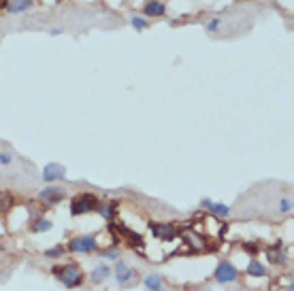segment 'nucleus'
Instances as JSON below:
<instances>
[{
  "label": "nucleus",
  "mask_w": 294,
  "mask_h": 291,
  "mask_svg": "<svg viewBox=\"0 0 294 291\" xmlns=\"http://www.w3.org/2000/svg\"><path fill=\"white\" fill-rule=\"evenodd\" d=\"M200 206H202V209H207L209 213H214L216 217H228L232 213L228 204H224V202H214L211 198H202L200 200Z\"/></svg>",
  "instance_id": "obj_10"
},
{
  "label": "nucleus",
  "mask_w": 294,
  "mask_h": 291,
  "mask_svg": "<svg viewBox=\"0 0 294 291\" xmlns=\"http://www.w3.org/2000/svg\"><path fill=\"white\" fill-rule=\"evenodd\" d=\"M214 278H216V283H220V285H230V283H235V280L239 278V270H237L235 264H230L228 259H222V262L216 266Z\"/></svg>",
  "instance_id": "obj_4"
},
{
  "label": "nucleus",
  "mask_w": 294,
  "mask_h": 291,
  "mask_svg": "<svg viewBox=\"0 0 294 291\" xmlns=\"http://www.w3.org/2000/svg\"><path fill=\"white\" fill-rule=\"evenodd\" d=\"M243 249H245V251H249L251 257H256V253H258V247L256 245H249V243H243Z\"/></svg>",
  "instance_id": "obj_24"
},
{
  "label": "nucleus",
  "mask_w": 294,
  "mask_h": 291,
  "mask_svg": "<svg viewBox=\"0 0 294 291\" xmlns=\"http://www.w3.org/2000/svg\"><path fill=\"white\" fill-rule=\"evenodd\" d=\"M245 272H247L249 276H254V278H265V276H269L267 266L262 264V262H258L256 257H251V259H249V264H247V268H245Z\"/></svg>",
  "instance_id": "obj_12"
},
{
  "label": "nucleus",
  "mask_w": 294,
  "mask_h": 291,
  "mask_svg": "<svg viewBox=\"0 0 294 291\" xmlns=\"http://www.w3.org/2000/svg\"><path fill=\"white\" fill-rule=\"evenodd\" d=\"M111 230H117L119 234H121V238H126V240L133 245V249L135 247H143L145 245V240L141 238V234H137V232H133L130 227H126L124 223H111Z\"/></svg>",
  "instance_id": "obj_8"
},
{
  "label": "nucleus",
  "mask_w": 294,
  "mask_h": 291,
  "mask_svg": "<svg viewBox=\"0 0 294 291\" xmlns=\"http://www.w3.org/2000/svg\"><path fill=\"white\" fill-rule=\"evenodd\" d=\"M117 202H109V204H103V202H98V206H96V213L103 217L105 221H115V213H117Z\"/></svg>",
  "instance_id": "obj_13"
},
{
  "label": "nucleus",
  "mask_w": 294,
  "mask_h": 291,
  "mask_svg": "<svg viewBox=\"0 0 294 291\" xmlns=\"http://www.w3.org/2000/svg\"><path fill=\"white\" fill-rule=\"evenodd\" d=\"M130 24H133V28L139 30V32H141V30H145V28L149 26L147 19H145V17H141V15H135L133 19H130Z\"/></svg>",
  "instance_id": "obj_20"
},
{
  "label": "nucleus",
  "mask_w": 294,
  "mask_h": 291,
  "mask_svg": "<svg viewBox=\"0 0 294 291\" xmlns=\"http://www.w3.org/2000/svg\"><path fill=\"white\" fill-rule=\"evenodd\" d=\"M43 257H47V259H60V257H64V247L62 245H56L52 249H47V251H43Z\"/></svg>",
  "instance_id": "obj_19"
},
{
  "label": "nucleus",
  "mask_w": 294,
  "mask_h": 291,
  "mask_svg": "<svg viewBox=\"0 0 294 291\" xmlns=\"http://www.w3.org/2000/svg\"><path fill=\"white\" fill-rule=\"evenodd\" d=\"M267 259L273 264V266H286L288 264V255L283 253V243H275L269 251H267Z\"/></svg>",
  "instance_id": "obj_9"
},
{
  "label": "nucleus",
  "mask_w": 294,
  "mask_h": 291,
  "mask_svg": "<svg viewBox=\"0 0 294 291\" xmlns=\"http://www.w3.org/2000/svg\"><path fill=\"white\" fill-rule=\"evenodd\" d=\"M220 26H222V19L220 17H211L205 28H207V32H216V30H220Z\"/></svg>",
  "instance_id": "obj_22"
},
{
  "label": "nucleus",
  "mask_w": 294,
  "mask_h": 291,
  "mask_svg": "<svg viewBox=\"0 0 294 291\" xmlns=\"http://www.w3.org/2000/svg\"><path fill=\"white\" fill-rule=\"evenodd\" d=\"M143 13L147 17H162L166 13V7H164V3H160V0H147V5L143 7Z\"/></svg>",
  "instance_id": "obj_14"
},
{
  "label": "nucleus",
  "mask_w": 294,
  "mask_h": 291,
  "mask_svg": "<svg viewBox=\"0 0 294 291\" xmlns=\"http://www.w3.org/2000/svg\"><path fill=\"white\" fill-rule=\"evenodd\" d=\"M111 274H113V268H111L109 264H98V266L92 268V272H90V283L100 285V283H105Z\"/></svg>",
  "instance_id": "obj_11"
},
{
  "label": "nucleus",
  "mask_w": 294,
  "mask_h": 291,
  "mask_svg": "<svg viewBox=\"0 0 294 291\" xmlns=\"http://www.w3.org/2000/svg\"><path fill=\"white\" fill-rule=\"evenodd\" d=\"M54 278H58L66 289H77L83 285L86 274L81 272V268L77 264H66V266H54L52 268Z\"/></svg>",
  "instance_id": "obj_1"
},
{
  "label": "nucleus",
  "mask_w": 294,
  "mask_h": 291,
  "mask_svg": "<svg viewBox=\"0 0 294 291\" xmlns=\"http://www.w3.org/2000/svg\"><path fill=\"white\" fill-rule=\"evenodd\" d=\"M292 204H294L292 198H281L279 200V213L281 215H290L292 213Z\"/></svg>",
  "instance_id": "obj_21"
},
{
  "label": "nucleus",
  "mask_w": 294,
  "mask_h": 291,
  "mask_svg": "<svg viewBox=\"0 0 294 291\" xmlns=\"http://www.w3.org/2000/svg\"><path fill=\"white\" fill-rule=\"evenodd\" d=\"M58 34H62V30H60V28H52V30H49V36H58Z\"/></svg>",
  "instance_id": "obj_25"
},
{
  "label": "nucleus",
  "mask_w": 294,
  "mask_h": 291,
  "mask_svg": "<svg viewBox=\"0 0 294 291\" xmlns=\"http://www.w3.org/2000/svg\"><path fill=\"white\" fill-rule=\"evenodd\" d=\"M149 227H151V232H154V236L158 238V240H171V238L175 236L173 227H171L169 223H164V225H149Z\"/></svg>",
  "instance_id": "obj_17"
},
{
  "label": "nucleus",
  "mask_w": 294,
  "mask_h": 291,
  "mask_svg": "<svg viewBox=\"0 0 294 291\" xmlns=\"http://www.w3.org/2000/svg\"><path fill=\"white\" fill-rule=\"evenodd\" d=\"M66 198L64 196V191L60 189V187H56V185H47L45 189H40L38 191V200H43V202H47L49 206H54V204H60Z\"/></svg>",
  "instance_id": "obj_7"
},
{
  "label": "nucleus",
  "mask_w": 294,
  "mask_h": 291,
  "mask_svg": "<svg viewBox=\"0 0 294 291\" xmlns=\"http://www.w3.org/2000/svg\"><path fill=\"white\" fill-rule=\"evenodd\" d=\"M143 285H145L147 291H164V283H162L160 272H149L143 278Z\"/></svg>",
  "instance_id": "obj_16"
},
{
  "label": "nucleus",
  "mask_w": 294,
  "mask_h": 291,
  "mask_svg": "<svg viewBox=\"0 0 294 291\" xmlns=\"http://www.w3.org/2000/svg\"><path fill=\"white\" fill-rule=\"evenodd\" d=\"M100 257L111 259V262H117V259L121 257V251H119L117 247H111V249H100Z\"/></svg>",
  "instance_id": "obj_18"
},
{
  "label": "nucleus",
  "mask_w": 294,
  "mask_h": 291,
  "mask_svg": "<svg viewBox=\"0 0 294 291\" xmlns=\"http://www.w3.org/2000/svg\"><path fill=\"white\" fill-rule=\"evenodd\" d=\"M68 251L70 253H79V255H88L98 251V238L94 234H83L77 236L73 240H68Z\"/></svg>",
  "instance_id": "obj_3"
},
{
  "label": "nucleus",
  "mask_w": 294,
  "mask_h": 291,
  "mask_svg": "<svg viewBox=\"0 0 294 291\" xmlns=\"http://www.w3.org/2000/svg\"><path fill=\"white\" fill-rule=\"evenodd\" d=\"M98 206V200L96 196L92 193H79L70 200V215L73 217H79V215H88V213H94Z\"/></svg>",
  "instance_id": "obj_2"
},
{
  "label": "nucleus",
  "mask_w": 294,
  "mask_h": 291,
  "mask_svg": "<svg viewBox=\"0 0 294 291\" xmlns=\"http://www.w3.org/2000/svg\"><path fill=\"white\" fill-rule=\"evenodd\" d=\"M135 274H137V272L124 262V259H117V262H115L113 276H115V280H117V285H128L130 280L135 278Z\"/></svg>",
  "instance_id": "obj_6"
},
{
  "label": "nucleus",
  "mask_w": 294,
  "mask_h": 291,
  "mask_svg": "<svg viewBox=\"0 0 294 291\" xmlns=\"http://www.w3.org/2000/svg\"><path fill=\"white\" fill-rule=\"evenodd\" d=\"M7 7H9V0H0V11H5Z\"/></svg>",
  "instance_id": "obj_26"
},
{
  "label": "nucleus",
  "mask_w": 294,
  "mask_h": 291,
  "mask_svg": "<svg viewBox=\"0 0 294 291\" xmlns=\"http://www.w3.org/2000/svg\"><path fill=\"white\" fill-rule=\"evenodd\" d=\"M13 160H15L13 153H9V151H3V153H0V166H11Z\"/></svg>",
  "instance_id": "obj_23"
},
{
  "label": "nucleus",
  "mask_w": 294,
  "mask_h": 291,
  "mask_svg": "<svg viewBox=\"0 0 294 291\" xmlns=\"http://www.w3.org/2000/svg\"><path fill=\"white\" fill-rule=\"evenodd\" d=\"M66 179V168L62 164H47L45 168H43V181L47 183V185H52V183H56V181H64Z\"/></svg>",
  "instance_id": "obj_5"
},
{
  "label": "nucleus",
  "mask_w": 294,
  "mask_h": 291,
  "mask_svg": "<svg viewBox=\"0 0 294 291\" xmlns=\"http://www.w3.org/2000/svg\"><path fill=\"white\" fill-rule=\"evenodd\" d=\"M52 227H54V223L49 219H45V217H38V219H32L28 223V230L32 234H45V232L52 230Z\"/></svg>",
  "instance_id": "obj_15"
}]
</instances>
